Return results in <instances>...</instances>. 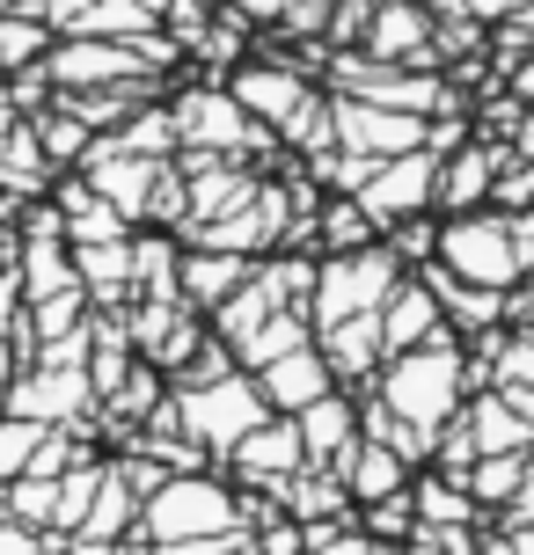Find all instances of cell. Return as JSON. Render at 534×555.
<instances>
[{
    "mask_svg": "<svg viewBox=\"0 0 534 555\" xmlns=\"http://www.w3.org/2000/svg\"><path fill=\"white\" fill-rule=\"evenodd\" d=\"M373 402L389 416H403L410 431L440 439L461 416V402H469V351H461V336L440 330L424 344H410V351H389L381 373H373Z\"/></svg>",
    "mask_w": 534,
    "mask_h": 555,
    "instance_id": "6da1fadb",
    "label": "cell"
},
{
    "mask_svg": "<svg viewBox=\"0 0 534 555\" xmlns=\"http://www.w3.org/2000/svg\"><path fill=\"white\" fill-rule=\"evenodd\" d=\"M220 533H250V504H234L220 475H169L154 498H140V527L132 541H220Z\"/></svg>",
    "mask_w": 534,
    "mask_h": 555,
    "instance_id": "7a4b0ae2",
    "label": "cell"
},
{
    "mask_svg": "<svg viewBox=\"0 0 534 555\" xmlns=\"http://www.w3.org/2000/svg\"><path fill=\"white\" fill-rule=\"evenodd\" d=\"M395 285H403V256L389 242H366V249H344L330 263H315V285H308V322L315 330H338L352 314H381Z\"/></svg>",
    "mask_w": 534,
    "mask_h": 555,
    "instance_id": "3957f363",
    "label": "cell"
},
{
    "mask_svg": "<svg viewBox=\"0 0 534 555\" xmlns=\"http://www.w3.org/2000/svg\"><path fill=\"white\" fill-rule=\"evenodd\" d=\"M432 263L461 285H483V293H512L527 278L520 242H512V212H454L432 242Z\"/></svg>",
    "mask_w": 534,
    "mask_h": 555,
    "instance_id": "277c9868",
    "label": "cell"
},
{
    "mask_svg": "<svg viewBox=\"0 0 534 555\" xmlns=\"http://www.w3.org/2000/svg\"><path fill=\"white\" fill-rule=\"evenodd\" d=\"M169 410H176V431H183L198 453H234V446L271 416V402L256 395L250 373H227V380H205V388L169 395Z\"/></svg>",
    "mask_w": 534,
    "mask_h": 555,
    "instance_id": "5b68a950",
    "label": "cell"
},
{
    "mask_svg": "<svg viewBox=\"0 0 534 555\" xmlns=\"http://www.w3.org/2000/svg\"><path fill=\"white\" fill-rule=\"evenodd\" d=\"M162 59H169V44H154V37H147V52H132V44H111V37H74V44L44 52V81H59L66 95H88V88L132 81L140 66H162Z\"/></svg>",
    "mask_w": 534,
    "mask_h": 555,
    "instance_id": "8992f818",
    "label": "cell"
},
{
    "mask_svg": "<svg viewBox=\"0 0 534 555\" xmlns=\"http://www.w3.org/2000/svg\"><path fill=\"white\" fill-rule=\"evenodd\" d=\"M432 191H440V154L418 146V154H395V162H381L373 176H366L359 212L373 227H403V220H418L424 205H432Z\"/></svg>",
    "mask_w": 534,
    "mask_h": 555,
    "instance_id": "52a82bcc",
    "label": "cell"
},
{
    "mask_svg": "<svg viewBox=\"0 0 534 555\" xmlns=\"http://www.w3.org/2000/svg\"><path fill=\"white\" fill-rule=\"evenodd\" d=\"M330 132H338V146L359 154V162H395V154H418L424 146V117L381 111V103H359V95H338V103H330Z\"/></svg>",
    "mask_w": 534,
    "mask_h": 555,
    "instance_id": "ba28073f",
    "label": "cell"
},
{
    "mask_svg": "<svg viewBox=\"0 0 534 555\" xmlns=\"http://www.w3.org/2000/svg\"><path fill=\"white\" fill-rule=\"evenodd\" d=\"M176 139H191V146H205V154H220V162H234V154H250V146H264V125H256L227 88H191L183 103H176Z\"/></svg>",
    "mask_w": 534,
    "mask_h": 555,
    "instance_id": "9c48e42d",
    "label": "cell"
},
{
    "mask_svg": "<svg viewBox=\"0 0 534 555\" xmlns=\"http://www.w3.org/2000/svg\"><path fill=\"white\" fill-rule=\"evenodd\" d=\"M88 402H96V388H88V365H37V373H15V380H8V410H0V416H29V424H74Z\"/></svg>",
    "mask_w": 534,
    "mask_h": 555,
    "instance_id": "30bf717a",
    "label": "cell"
},
{
    "mask_svg": "<svg viewBox=\"0 0 534 555\" xmlns=\"http://www.w3.org/2000/svg\"><path fill=\"white\" fill-rule=\"evenodd\" d=\"M162 176H169L162 162H147V154H125L117 139L88 146V191L111 197L125 220H147V212H154V191H162Z\"/></svg>",
    "mask_w": 534,
    "mask_h": 555,
    "instance_id": "8fae6325",
    "label": "cell"
},
{
    "mask_svg": "<svg viewBox=\"0 0 534 555\" xmlns=\"http://www.w3.org/2000/svg\"><path fill=\"white\" fill-rule=\"evenodd\" d=\"M250 380H256V395L271 402V416H301L308 402H322V395L338 388V373H330V359H322L315 344H301V351H285V359H271V365H256Z\"/></svg>",
    "mask_w": 534,
    "mask_h": 555,
    "instance_id": "7c38bea8",
    "label": "cell"
},
{
    "mask_svg": "<svg viewBox=\"0 0 534 555\" xmlns=\"http://www.w3.org/2000/svg\"><path fill=\"white\" fill-rule=\"evenodd\" d=\"M227 468L242 475V482H256V490H271V498H279L285 475L308 468V453H301V431H293V416H264L250 439L227 453Z\"/></svg>",
    "mask_w": 534,
    "mask_h": 555,
    "instance_id": "4fadbf2b",
    "label": "cell"
},
{
    "mask_svg": "<svg viewBox=\"0 0 534 555\" xmlns=\"http://www.w3.org/2000/svg\"><path fill=\"white\" fill-rule=\"evenodd\" d=\"M293 431H301V453H308V468H338L344 453H352V439H359V402L330 388L322 402H308V410L293 416Z\"/></svg>",
    "mask_w": 534,
    "mask_h": 555,
    "instance_id": "5bb4252c",
    "label": "cell"
},
{
    "mask_svg": "<svg viewBox=\"0 0 534 555\" xmlns=\"http://www.w3.org/2000/svg\"><path fill=\"white\" fill-rule=\"evenodd\" d=\"M338 482L352 504H389L410 490V461L403 453H389L381 439H352V453L338 461Z\"/></svg>",
    "mask_w": 534,
    "mask_h": 555,
    "instance_id": "9a60e30c",
    "label": "cell"
},
{
    "mask_svg": "<svg viewBox=\"0 0 534 555\" xmlns=\"http://www.w3.org/2000/svg\"><path fill=\"white\" fill-rule=\"evenodd\" d=\"M454 424H461V439L476 446V461H483V453H527V446H534V424L512 410L498 388H483L476 402H461Z\"/></svg>",
    "mask_w": 534,
    "mask_h": 555,
    "instance_id": "2e32d148",
    "label": "cell"
},
{
    "mask_svg": "<svg viewBox=\"0 0 534 555\" xmlns=\"http://www.w3.org/2000/svg\"><path fill=\"white\" fill-rule=\"evenodd\" d=\"M447 330V314H440V293L424 285V278L403 271V285H395L389 300H381V344L389 351H410V344H424V336Z\"/></svg>",
    "mask_w": 534,
    "mask_h": 555,
    "instance_id": "e0dca14e",
    "label": "cell"
},
{
    "mask_svg": "<svg viewBox=\"0 0 534 555\" xmlns=\"http://www.w3.org/2000/svg\"><path fill=\"white\" fill-rule=\"evenodd\" d=\"M234 285H250V256H227V249H183L176 256V300L183 307H220Z\"/></svg>",
    "mask_w": 534,
    "mask_h": 555,
    "instance_id": "ac0fdd59",
    "label": "cell"
},
{
    "mask_svg": "<svg viewBox=\"0 0 534 555\" xmlns=\"http://www.w3.org/2000/svg\"><path fill=\"white\" fill-rule=\"evenodd\" d=\"M227 95H234L256 125H285V117L308 103V81H301V74H285V66H242Z\"/></svg>",
    "mask_w": 534,
    "mask_h": 555,
    "instance_id": "d6986e66",
    "label": "cell"
},
{
    "mask_svg": "<svg viewBox=\"0 0 534 555\" xmlns=\"http://www.w3.org/2000/svg\"><path fill=\"white\" fill-rule=\"evenodd\" d=\"M52 212H59V227H66L74 249H88V242H125V234H132V220L117 212L111 197H96L88 183H59Z\"/></svg>",
    "mask_w": 534,
    "mask_h": 555,
    "instance_id": "ffe728a7",
    "label": "cell"
},
{
    "mask_svg": "<svg viewBox=\"0 0 534 555\" xmlns=\"http://www.w3.org/2000/svg\"><path fill=\"white\" fill-rule=\"evenodd\" d=\"M315 351L330 359L338 380H373L381 359H389V344H381V314H352V322H338V330H322Z\"/></svg>",
    "mask_w": 534,
    "mask_h": 555,
    "instance_id": "44dd1931",
    "label": "cell"
},
{
    "mask_svg": "<svg viewBox=\"0 0 534 555\" xmlns=\"http://www.w3.org/2000/svg\"><path fill=\"white\" fill-rule=\"evenodd\" d=\"M491 191H498V154H491V146H454V162H440V191H432V205L476 212Z\"/></svg>",
    "mask_w": 534,
    "mask_h": 555,
    "instance_id": "7402d4cb",
    "label": "cell"
},
{
    "mask_svg": "<svg viewBox=\"0 0 534 555\" xmlns=\"http://www.w3.org/2000/svg\"><path fill=\"white\" fill-rule=\"evenodd\" d=\"M132 527H140V490L125 482L117 461H103V482H96V498H88L81 533L88 541H132Z\"/></svg>",
    "mask_w": 534,
    "mask_h": 555,
    "instance_id": "603a6c76",
    "label": "cell"
},
{
    "mask_svg": "<svg viewBox=\"0 0 534 555\" xmlns=\"http://www.w3.org/2000/svg\"><path fill=\"white\" fill-rule=\"evenodd\" d=\"M74 278H81L88 300H125L132 293V234L125 242H88V249H74Z\"/></svg>",
    "mask_w": 534,
    "mask_h": 555,
    "instance_id": "cb8c5ba5",
    "label": "cell"
},
{
    "mask_svg": "<svg viewBox=\"0 0 534 555\" xmlns=\"http://www.w3.org/2000/svg\"><path fill=\"white\" fill-rule=\"evenodd\" d=\"M301 344H315V336H308V314H301V307H279V314H271L256 336H242V344H234V365H242V373H256V365L301 351Z\"/></svg>",
    "mask_w": 534,
    "mask_h": 555,
    "instance_id": "d4e9b609",
    "label": "cell"
},
{
    "mask_svg": "<svg viewBox=\"0 0 534 555\" xmlns=\"http://www.w3.org/2000/svg\"><path fill=\"white\" fill-rule=\"evenodd\" d=\"M520 468H527V453H483V461H469L461 490L476 498V512H512V498H520Z\"/></svg>",
    "mask_w": 534,
    "mask_h": 555,
    "instance_id": "484cf974",
    "label": "cell"
},
{
    "mask_svg": "<svg viewBox=\"0 0 534 555\" xmlns=\"http://www.w3.org/2000/svg\"><path fill=\"white\" fill-rule=\"evenodd\" d=\"M44 146H37V132H29L23 117H15V125H8V139H0V191L15 197V205H23L29 191H37V183H44Z\"/></svg>",
    "mask_w": 534,
    "mask_h": 555,
    "instance_id": "4316f807",
    "label": "cell"
},
{
    "mask_svg": "<svg viewBox=\"0 0 534 555\" xmlns=\"http://www.w3.org/2000/svg\"><path fill=\"white\" fill-rule=\"evenodd\" d=\"M66 29L74 37H147L154 29V8L147 0H88V8L66 15Z\"/></svg>",
    "mask_w": 534,
    "mask_h": 555,
    "instance_id": "83f0119b",
    "label": "cell"
},
{
    "mask_svg": "<svg viewBox=\"0 0 534 555\" xmlns=\"http://www.w3.org/2000/svg\"><path fill=\"white\" fill-rule=\"evenodd\" d=\"M424 37H432V23H424L418 8H381V15L366 23V59L395 66L403 52H424Z\"/></svg>",
    "mask_w": 534,
    "mask_h": 555,
    "instance_id": "f1b7e54d",
    "label": "cell"
},
{
    "mask_svg": "<svg viewBox=\"0 0 534 555\" xmlns=\"http://www.w3.org/2000/svg\"><path fill=\"white\" fill-rule=\"evenodd\" d=\"M52 504H59V475H15V482L0 490V519L52 533Z\"/></svg>",
    "mask_w": 534,
    "mask_h": 555,
    "instance_id": "f546056e",
    "label": "cell"
},
{
    "mask_svg": "<svg viewBox=\"0 0 534 555\" xmlns=\"http://www.w3.org/2000/svg\"><path fill=\"white\" fill-rule=\"evenodd\" d=\"M29 132H37V146H44V162H81L88 154V117L74 111V103H59V111H44V117H29Z\"/></svg>",
    "mask_w": 534,
    "mask_h": 555,
    "instance_id": "4dcf8cb0",
    "label": "cell"
},
{
    "mask_svg": "<svg viewBox=\"0 0 534 555\" xmlns=\"http://www.w3.org/2000/svg\"><path fill=\"white\" fill-rule=\"evenodd\" d=\"M96 482H103V461H74V468L59 475L52 533H81V519H88V498H96Z\"/></svg>",
    "mask_w": 534,
    "mask_h": 555,
    "instance_id": "1f68e13d",
    "label": "cell"
},
{
    "mask_svg": "<svg viewBox=\"0 0 534 555\" xmlns=\"http://www.w3.org/2000/svg\"><path fill=\"white\" fill-rule=\"evenodd\" d=\"M44 431H52V424H29V416H0V490H8L15 475H29V461H37Z\"/></svg>",
    "mask_w": 534,
    "mask_h": 555,
    "instance_id": "d6a6232c",
    "label": "cell"
},
{
    "mask_svg": "<svg viewBox=\"0 0 534 555\" xmlns=\"http://www.w3.org/2000/svg\"><path fill=\"white\" fill-rule=\"evenodd\" d=\"M117 146H125V154H147V162H162V154L176 146V117H169V111H140V117H125Z\"/></svg>",
    "mask_w": 534,
    "mask_h": 555,
    "instance_id": "836d02e7",
    "label": "cell"
},
{
    "mask_svg": "<svg viewBox=\"0 0 534 555\" xmlns=\"http://www.w3.org/2000/svg\"><path fill=\"white\" fill-rule=\"evenodd\" d=\"M322 242H330V256L366 249V242H373V220L359 212V197H338V205H330V220H322Z\"/></svg>",
    "mask_w": 534,
    "mask_h": 555,
    "instance_id": "e575fe53",
    "label": "cell"
},
{
    "mask_svg": "<svg viewBox=\"0 0 534 555\" xmlns=\"http://www.w3.org/2000/svg\"><path fill=\"white\" fill-rule=\"evenodd\" d=\"M44 23H0V66H29V59H44Z\"/></svg>",
    "mask_w": 534,
    "mask_h": 555,
    "instance_id": "d590c367",
    "label": "cell"
},
{
    "mask_svg": "<svg viewBox=\"0 0 534 555\" xmlns=\"http://www.w3.org/2000/svg\"><path fill=\"white\" fill-rule=\"evenodd\" d=\"M308 555H395V548H389V541H373V533H352V527H344V533H330V541H322V548H308Z\"/></svg>",
    "mask_w": 534,
    "mask_h": 555,
    "instance_id": "8d00e7d4",
    "label": "cell"
},
{
    "mask_svg": "<svg viewBox=\"0 0 534 555\" xmlns=\"http://www.w3.org/2000/svg\"><path fill=\"white\" fill-rule=\"evenodd\" d=\"M0 555H52V541L37 527H15V519H0Z\"/></svg>",
    "mask_w": 534,
    "mask_h": 555,
    "instance_id": "74e56055",
    "label": "cell"
},
{
    "mask_svg": "<svg viewBox=\"0 0 534 555\" xmlns=\"http://www.w3.org/2000/svg\"><path fill=\"white\" fill-rule=\"evenodd\" d=\"M15 300H23V278H15V242H0V322H15Z\"/></svg>",
    "mask_w": 534,
    "mask_h": 555,
    "instance_id": "f35d334b",
    "label": "cell"
},
{
    "mask_svg": "<svg viewBox=\"0 0 534 555\" xmlns=\"http://www.w3.org/2000/svg\"><path fill=\"white\" fill-rule=\"evenodd\" d=\"M491 555H534V519H512L506 541H491Z\"/></svg>",
    "mask_w": 534,
    "mask_h": 555,
    "instance_id": "ab89813d",
    "label": "cell"
},
{
    "mask_svg": "<svg viewBox=\"0 0 534 555\" xmlns=\"http://www.w3.org/2000/svg\"><path fill=\"white\" fill-rule=\"evenodd\" d=\"M512 242H520V263L534 271V205H527V212H512Z\"/></svg>",
    "mask_w": 534,
    "mask_h": 555,
    "instance_id": "60d3db41",
    "label": "cell"
},
{
    "mask_svg": "<svg viewBox=\"0 0 534 555\" xmlns=\"http://www.w3.org/2000/svg\"><path fill=\"white\" fill-rule=\"evenodd\" d=\"M8 380H15V330H0V410H8Z\"/></svg>",
    "mask_w": 534,
    "mask_h": 555,
    "instance_id": "b9f144b4",
    "label": "cell"
},
{
    "mask_svg": "<svg viewBox=\"0 0 534 555\" xmlns=\"http://www.w3.org/2000/svg\"><path fill=\"white\" fill-rule=\"evenodd\" d=\"M461 8H476L483 23H491V15H506V8H520V0H461Z\"/></svg>",
    "mask_w": 534,
    "mask_h": 555,
    "instance_id": "7bdbcfd3",
    "label": "cell"
},
{
    "mask_svg": "<svg viewBox=\"0 0 534 555\" xmlns=\"http://www.w3.org/2000/svg\"><path fill=\"white\" fill-rule=\"evenodd\" d=\"M8 125H15V88H0V139H8Z\"/></svg>",
    "mask_w": 534,
    "mask_h": 555,
    "instance_id": "ee69618b",
    "label": "cell"
},
{
    "mask_svg": "<svg viewBox=\"0 0 534 555\" xmlns=\"http://www.w3.org/2000/svg\"><path fill=\"white\" fill-rule=\"evenodd\" d=\"M242 8H250V15H285L293 0H242Z\"/></svg>",
    "mask_w": 534,
    "mask_h": 555,
    "instance_id": "f6af8a7d",
    "label": "cell"
},
{
    "mask_svg": "<svg viewBox=\"0 0 534 555\" xmlns=\"http://www.w3.org/2000/svg\"><path fill=\"white\" fill-rule=\"evenodd\" d=\"M220 555H256V541H250V533H234V541H227Z\"/></svg>",
    "mask_w": 534,
    "mask_h": 555,
    "instance_id": "bcb514c9",
    "label": "cell"
},
{
    "mask_svg": "<svg viewBox=\"0 0 534 555\" xmlns=\"http://www.w3.org/2000/svg\"><path fill=\"white\" fill-rule=\"evenodd\" d=\"M432 8H440V15H461V0H432Z\"/></svg>",
    "mask_w": 534,
    "mask_h": 555,
    "instance_id": "7dc6e473",
    "label": "cell"
},
{
    "mask_svg": "<svg viewBox=\"0 0 534 555\" xmlns=\"http://www.w3.org/2000/svg\"><path fill=\"white\" fill-rule=\"evenodd\" d=\"M81 8H88V0H81Z\"/></svg>",
    "mask_w": 534,
    "mask_h": 555,
    "instance_id": "c3c4849f",
    "label": "cell"
}]
</instances>
